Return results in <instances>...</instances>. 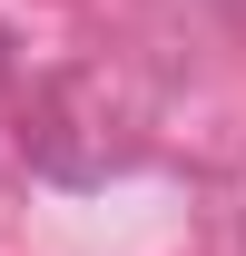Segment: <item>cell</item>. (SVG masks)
<instances>
[{"label":"cell","mask_w":246,"mask_h":256,"mask_svg":"<svg viewBox=\"0 0 246 256\" xmlns=\"http://www.w3.org/2000/svg\"><path fill=\"white\" fill-rule=\"evenodd\" d=\"M0 79H10V40H0Z\"/></svg>","instance_id":"obj_1"}]
</instances>
